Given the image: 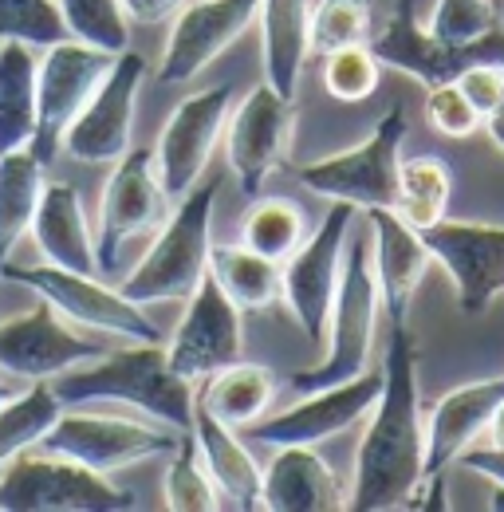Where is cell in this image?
<instances>
[{
  "label": "cell",
  "instance_id": "cell-44",
  "mask_svg": "<svg viewBox=\"0 0 504 512\" xmlns=\"http://www.w3.org/2000/svg\"><path fill=\"white\" fill-rule=\"evenodd\" d=\"M485 127H489V138L497 142V150L504 154V87H501V103H497V111L485 119Z\"/></svg>",
  "mask_w": 504,
  "mask_h": 512
},
{
  "label": "cell",
  "instance_id": "cell-39",
  "mask_svg": "<svg viewBox=\"0 0 504 512\" xmlns=\"http://www.w3.org/2000/svg\"><path fill=\"white\" fill-rule=\"evenodd\" d=\"M67 36L56 0H0V40H24L48 48Z\"/></svg>",
  "mask_w": 504,
  "mask_h": 512
},
{
  "label": "cell",
  "instance_id": "cell-18",
  "mask_svg": "<svg viewBox=\"0 0 504 512\" xmlns=\"http://www.w3.org/2000/svg\"><path fill=\"white\" fill-rule=\"evenodd\" d=\"M256 8H260V0H193V4H182L174 24H170L166 48H162L158 83L182 87L189 79H197L233 40H241L256 24Z\"/></svg>",
  "mask_w": 504,
  "mask_h": 512
},
{
  "label": "cell",
  "instance_id": "cell-31",
  "mask_svg": "<svg viewBox=\"0 0 504 512\" xmlns=\"http://www.w3.org/2000/svg\"><path fill=\"white\" fill-rule=\"evenodd\" d=\"M426 32L445 48H477L504 64V16L493 0H438Z\"/></svg>",
  "mask_w": 504,
  "mask_h": 512
},
{
  "label": "cell",
  "instance_id": "cell-37",
  "mask_svg": "<svg viewBox=\"0 0 504 512\" xmlns=\"http://www.w3.org/2000/svg\"><path fill=\"white\" fill-rule=\"evenodd\" d=\"M375 32L371 0H319L312 8V52L327 56L335 48L367 44Z\"/></svg>",
  "mask_w": 504,
  "mask_h": 512
},
{
  "label": "cell",
  "instance_id": "cell-12",
  "mask_svg": "<svg viewBox=\"0 0 504 512\" xmlns=\"http://www.w3.org/2000/svg\"><path fill=\"white\" fill-rule=\"evenodd\" d=\"M146 83V60L138 52H119L115 67L103 75L95 95L83 103V111L63 130L60 150L67 158L87 162V166H115L130 150L134 134V103Z\"/></svg>",
  "mask_w": 504,
  "mask_h": 512
},
{
  "label": "cell",
  "instance_id": "cell-6",
  "mask_svg": "<svg viewBox=\"0 0 504 512\" xmlns=\"http://www.w3.org/2000/svg\"><path fill=\"white\" fill-rule=\"evenodd\" d=\"M406 107L394 103L375 134L343 154L319 158L300 166V182L327 201H347L359 213L367 209H394L398 205V178H402V146H406Z\"/></svg>",
  "mask_w": 504,
  "mask_h": 512
},
{
  "label": "cell",
  "instance_id": "cell-26",
  "mask_svg": "<svg viewBox=\"0 0 504 512\" xmlns=\"http://www.w3.org/2000/svg\"><path fill=\"white\" fill-rule=\"evenodd\" d=\"M32 241L40 260L60 264L71 272H99L95 264V233L83 217V197L67 182H44L36 217H32Z\"/></svg>",
  "mask_w": 504,
  "mask_h": 512
},
{
  "label": "cell",
  "instance_id": "cell-35",
  "mask_svg": "<svg viewBox=\"0 0 504 512\" xmlns=\"http://www.w3.org/2000/svg\"><path fill=\"white\" fill-rule=\"evenodd\" d=\"M162 493H166V509L170 512H217L221 509V493L201 461V449L193 430H178V446L170 449L166 461V477H162Z\"/></svg>",
  "mask_w": 504,
  "mask_h": 512
},
{
  "label": "cell",
  "instance_id": "cell-11",
  "mask_svg": "<svg viewBox=\"0 0 504 512\" xmlns=\"http://www.w3.org/2000/svg\"><path fill=\"white\" fill-rule=\"evenodd\" d=\"M115 52L83 44L75 36H63L44 48L40 67H36V95H40V127L32 138V150L40 154L44 166L56 162L63 130L83 111V103L95 95L103 75L115 67Z\"/></svg>",
  "mask_w": 504,
  "mask_h": 512
},
{
  "label": "cell",
  "instance_id": "cell-45",
  "mask_svg": "<svg viewBox=\"0 0 504 512\" xmlns=\"http://www.w3.org/2000/svg\"><path fill=\"white\" fill-rule=\"evenodd\" d=\"M485 434H489V446L504 449V398H501V406L493 410V418H489V426H485Z\"/></svg>",
  "mask_w": 504,
  "mask_h": 512
},
{
  "label": "cell",
  "instance_id": "cell-42",
  "mask_svg": "<svg viewBox=\"0 0 504 512\" xmlns=\"http://www.w3.org/2000/svg\"><path fill=\"white\" fill-rule=\"evenodd\" d=\"M453 465H461L465 473H477V477H489L493 485H504V449L497 446H469Z\"/></svg>",
  "mask_w": 504,
  "mask_h": 512
},
{
  "label": "cell",
  "instance_id": "cell-46",
  "mask_svg": "<svg viewBox=\"0 0 504 512\" xmlns=\"http://www.w3.org/2000/svg\"><path fill=\"white\" fill-rule=\"evenodd\" d=\"M24 379H16V375H8V371H0V406L8 402V398H16L20 390H24Z\"/></svg>",
  "mask_w": 504,
  "mask_h": 512
},
{
  "label": "cell",
  "instance_id": "cell-41",
  "mask_svg": "<svg viewBox=\"0 0 504 512\" xmlns=\"http://www.w3.org/2000/svg\"><path fill=\"white\" fill-rule=\"evenodd\" d=\"M453 83L465 91V99L477 107V115L489 119V115L497 111V103H501L504 64H469L465 71H457Z\"/></svg>",
  "mask_w": 504,
  "mask_h": 512
},
{
  "label": "cell",
  "instance_id": "cell-29",
  "mask_svg": "<svg viewBox=\"0 0 504 512\" xmlns=\"http://www.w3.org/2000/svg\"><path fill=\"white\" fill-rule=\"evenodd\" d=\"M48 182V166L32 146L0 154V280L16 245L32 233V217Z\"/></svg>",
  "mask_w": 504,
  "mask_h": 512
},
{
  "label": "cell",
  "instance_id": "cell-17",
  "mask_svg": "<svg viewBox=\"0 0 504 512\" xmlns=\"http://www.w3.org/2000/svg\"><path fill=\"white\" fill-rule=\"evenodd\" d=\"M111 343L87 339L75 331V323H67L48 304L40 300L28 316L0 323V371L24 379V383H40V379H56L63 371L91 363L99 355H107Z\"/></svg>",
  "mask_w": 504,
  "mask_h": 512
},
{
  "label": "cell",
  "instance_id": "cell-9",
  "mask_svg": "<svg viewBox=\"0 0 504 512\" xmlns=\"http://www.w3.org/2000/svg\"><path fill=\"white\" fill-rule=\"evenodd\" d=\"M359 209L347 201H331L323 213L319 229L304 237V245L280 264V300L292 308V320L312 339L315 347L327 335L339 272H343V253H347V233L355 225Z\"/></svg>",
  "mask_w": 504,
  "mask_h": 512
},
{
  "label": "cell",
  "instance_id": "cell-30",
  "mask_svg": "<svg viewBox=\"0 0 504 512\" xmlns=\"http://www.w3.org/2000/svg\"><path fill=\"white\" fill-rule=\"evenodd\" d=\"M209 272L241 312H264L280 304V264L252 253L249 245H213Z\"/></svg>",
  "mask_w": 504,
  "mask_h": 512
},
{
  "label": "cell",
  "instance_id": "cell-14",
  "mask_svg": "<svg viewBox=\"0 0 504 512\" xmlns=\"http://www.w3.org/2000/svg\"><path fill=\"white\" fill-rule=\"evenodd\" d=\"M182 304H186V312H182L174 339L166 343V359L182 379L197 386L213 371L241 359L245 327H241V308L221 292V284L213 280L209 268Z\"/></svg>",
  "mask_w": 504,
  "mask_h": 512
},
{
  "label": "cell",
  "instance_id": "cell-21",
  "mask_svg": "<svg viewBox=\"0 0 504 512\" xmlns=\"http://www.w3.org/2000/svg\"><path fill=\"white\" fill-rule=\"evenodd\" d=\"M371 221V260L382 308L390 323H410L414 292L430 268V249L422 241V229L402 221L394 209H367Z\"/></svg>",
  "mask_w": 504,
  "mask_h": 512
},
{
  "label": "cell",
  "instance_id": "cell-20",
  "mask_svg": "<svg viewBox=\"0 0 504 512\" xmlns=\"http://www.w3.org/2000/svg\"><path fill=\"white\" fill-rule=\"evenodd\" d=\"M367 48L375 52V60L390 71L410 75L414 83H422L426 91L457 79V71H465L469 64H497L489 52L477 48H445L438 44L422 20H418V0H394L386 24L371 32Z\"/></svg>",
  "mask_w": 504,
  "mask_h": 512
},
{
  "label": "cell",
  "instance_id": "cell-40",
  "mask_svg": "<svg viewBox=\"0 0 504 512\" xmlns=\"http://www.w3.org/2000/svg\"><path fill=\"white\" fill-rule=\"evenodd\" d=\"M426 119L445 138H469V134H477L485 127V119L477 115V107L465 99V91L453 79L426 91Z\"/></svg>",
  "mask_w": 504,
  "mask_h": 512
},
{
  "label": "cell",
  "instance_id": "cell-19",
  "mask_svg": "<svg viewBox=\"0 0 504 512\" xmlns=\"http://www.w3.org/2000/svg\"><path fill=\"white\" fill-rule=\"evenodd\" d=\"M292 142V99H284L276 87L260 83L241 99L237 111H229L225 123V150L229 170L237 174L241 193H264L268 178L280 170Z\"/></svg>",
  "mask_w": 504,
  "mask_h": 512
},
{
  "label": "cell",
  "instance_id": "cell-25",
  "mask_svg": "<svg viewBox=\"0 0 504 512\" xmlns=\"http://www.w3.org/2000/svg\"><path fill=\"white\" fill-rule=\"evenodd\" d=\"M193 438L201 449V461L217 485V493L241 512H260L264 509V465H256V457L249 453V446L237 438L233 426L217 422L197 398H193Z\"/></svg>",
  "mask_w": 504,
  "mask_h": 512
},
{
  "label": "cell",
  "instance_id": "cell-28",
  "mask_svg": "<svg viewBox=\"0 0 504 512\" xmlns=\"http://www.w3.org/2000/svg\"><path fill=\"white\" fill-rule=\"evenodd\" d=\"M197 402L217 422H225L233 430H249L252 422H260L268 414V406L276 402V379L268 367L237 359V363L213 371L209 379H201Z\"/></svg>",
  "mask_w": 504,
  "mask_h": 512
},
{
  "label": "cell",
  "instance_id": "cell-36",
  "mask_svg": "<svg viewBox=\"0 0 504 512\" xmlns=\"http://www.w3.org/2000/svg\"><path fill=\"white\" fill-rule=\"evenodd\" d=\"M56 4L67 24V36L107 48L115 56L130 48V16L123 12V0H56Z\"/></svg>",
  "mask_w": 504,
  "mask_h": 512
},
{
  "label": "cell",
  "instance_id": "cell-24",
  "mask_svg": "<svg viewBox=\"0 0 504 512\" xmlns=\"http://www.w3.org/2000/svg\"><path fill=\"white\" fill-rule=\"evenodd\" d=\"M260 60L264 83L296 103L300 75L312 56V4L308 0H260Z\"/></svg>",
  "mask_w": 504,
  "mask_h": 512
},
{
  "label": "cell",
  "instance_id": "cell-27",
  "mask_svg": "<svg viewBox=\"0 0 504 512\" xmlns=\"http://www.w3.org/2000/svg\"><path fill=\"white\" fill-rule=\"evenodd\" d=\"M40 56L24 40H0V154L32 146L40 127V95H36Z\"/></svg>",
  "mask_w": 504,
  "mask_h": 512
},
{
  "label": "cell",
  "instance_id": "cell-34",
  "mask_svg": "<svg viewBox=\"0 0 504 512\" xmlns=\"http://www.w3.org/2000/svg\"><path fill=\"white\" fill-rule=\"evenodd\" d=\"M449 193H453V170H449V162H441L438 154L402 158L398 205H394V213L402 221H410L414 229L438 225L441 217H445V209H449Z\"/></svg>",
  "mask_w": 504,
  "mask_h": 512
},
{
  "label": "cell",
  "instance_id": "cell-10",
  "mask_svg": "<svg viewBox=\"0 0 504 512\" xmlns=\"http://www.w3.org/2000/svg\"><path fill=\"white\" fill-rule=\"evenodd\" d=\"M178 446L174 426H150L119 414H87V410H67L56 418V426L40 438V449L60 453L67 461H79L95 473H119L126 465L150 461V457H170Z\"/></svg>",
  "mask_w": 504,
  "mask_h": 512
},
{
  "label": "cell",
  "instance_id": "cell-32",
  "mask_svg": "<svg viewBox=\"0 0 504 512\" xmlns=\"http://www.w3.org/2000/svg\"><path fill=\"white\" fill-rule=\"evenodd\" d=\"M304 237H308V221L292 197H280V193H256L252 197L249 217L241 225V245L284 264L304 245Z\"/></svg>",
  "mask_w": 504,
  "mask_h": 512
},
{
  "label": "cell",
  "instance_id": "cell-43",
  "mask_svg": "<svg viewBox=\"0 0 504 512\" xmlns=\"http://www.w3.org/2000/svg\"><path fill=\"white\" fill-rule=\"evenodd\" d=\"M186 0H123V12L138 24H158V20H170Z\"/></svg>",
  "mask_w": 504,
  "mask_h": 512
},
{
  "label": "cell",
  "instance_id": "cell-15",
  "mask_svg": "<svg viewBox=\"0 0 504 512\" xmlns=\"http://www.w3.org/2000/svg\"><path fill=\"white\" fill-rule=\"evenodd\" d=\"M229 111H233V87L229 83L193 91L170 111L166 127L158 134V146H154L158 178H162V190L170 201L186 197L205 178V166L217 150L221 130L229 123Z\"/></svg>",
  "mask_w": 504,
  "mask_h": 512
},
{
  "label": "cell",
  "instance_id": "cell-47",
  "mask_svg": "<svg viewBox=\"0 0 504 512\" xmlns=\"http://www.w3.org/2000/svg\"><path fill=\"white\" fill-rule=\"evenodd\" d=\"M489 509L504 512V485H493V497H489Z\"/></svg>",
  "mask_w": 504,
  "mask_h": 512
},
{
  "label": "cell",
  "instance_id": "cell-38",
  "mask_svg": "<svg viewBox=\"0 0 504 512\" xmlns=\"http://www.w3.org/2000/svg\"><path fill=\"white\" fill-rule=\"evenodd\" d=\"M378 75L382 64L367 44H351V48H335L323 56V91L339 103H363L378 91Z\"/></svg>",
  "mask_w": 504,
  "mask_h": 512
},
{
  "label": "cell",
  "instance_id": "cell-33",
  "mask_svg": "<svg viewBox=\"0 0 504 512\" xmlns=\"http://www.w3.org/2000/svg\"><path fill=\"white\" fill-rule=\"evenodd\" d=\"M60 414H63V402L48 379L28 383L16 398H8V402L0 406V469H4L16 453L40 446V438L56 426Z\"/></svg>",
  "mask_w": 504,
  "mask_h": 512
},
{
  "label": "cell",
  "instance_id": "cell-2",
  "mask_svg": "<svg viewBox=\"0 0 504 512\" xmlns=\"http://www.w3.org/2000/svg\"><path fill=\"white\" fill-rule=\"evenodd\" d=\"M52 390L60 394L63 406L79 402H123L154 422H166L174 430L193 426V398L197 390L189 379H182L170 359L166 343H130L115 347L91 363H79L52 379Z\"/></svg>",
  "mask_w": 504,
  "mask_h": 512
},
{
  "label": "cell",
  "instance_id": "cell-4",
  "mask_svg": "<svg viewBox=\"0 0 504 512\" xmlns=\"http://www.w3.org/2000/svg\"><path fill=\"white\" fill-rule=\"evenodd\" d=\"M378 280H375V260H371V241H355L343 253V272H339V288H335V304H331V320H327V351L323 359L292 371L288 386L296 394L308 390H323L343 379H355L359 371L371 367V347H375V327H378Z\"/></svg>",
  "mask_w": 504,
  "mask_h": 512
},
{
  "label": "cell",
  "instance_id": "cell-13",
  "mask_svg": "<svg viewBox=\"0 0 504 512\" xmlns=\"http://www.w3.org/2000/svg\"><path fill=\"white\" fill-rule=\"evenodd\" d=\"M430 260H438L453 280L461 312L485 316L504 296V225L457 221L441 217L438 225L422 229Z\"/></svg>",
  "mask_w": 504,
  "mask_h": 512
},
{
  "label": "cell",
  "instance_id": "cell-8",
  "mask_svg": "<svg viewBox=\"0 0 504 512\" xmlns=\"http://www.w3.org/2000/svg\"><path fill=\"white\" fill-rule=\"evenodd\" d=\"M170 217V197L162 190L154 150H126L111 166V178L99 193V221H95V264L99 276H115L123 264V249L162 229Z\"/></svg>",
  "mask_w": 504,
  "mask_h": 512
},
{
  "label": "cell",
  "instance_id": "cell-1",
  "mask_svg": "<svg viewBox=\"0 0 504 512\" xmlns=\"http://www.w3.org/2000/svg\"><path fill=\"white\" fill-rule=\"evenodd\" d=\"M367 418L371 422L355 449V477L347 489V509H402L426 477L418 343L410 335V323H394V335H390V347L382 359V390H378L375 410Z\"/></svg>",
  "mask_w": 504,
  "mask_h": 512
},
{
  "label": "cell",
  "instance_id": "cell-3",
  "mask_svg": "<svg viewBox=\"0 0 504 512\" xmlns=\"http://www.w3.org/2000/svg\"><path fill=\"white\" fill-rule=\"evenodd\" d=\"M217 193H221V182H197L186 197H178V205L162 221L150 253L142 256L134 264V272L119 284L126 300H134L138 308H150V304L186 300L193 292V284L209 268V249H213L209 233H213Z\"/></svg>",
  "mask_w": 504,
  "mask_h": 512
},
{
  "label": "cell",
  "instance_id": "cell-7",
  "mask_svg": "<svg viewBox=\"0 0 504 512\" xmlns=\"http://www.w3.org/2000/svg\"><path fill=\"white\" fill-rule=\"evenodd\" d=\"M4 276L40 300H48L67 323L111 335V339H130V343H158L162 331L146 320V312L126 300L123 288L99 280V272H71L60 264H4Z\"/></svg>",
  "mask_w": 504,
  "mask_h": 512
},
{
  "label": "cell",
  "instance_id": "cell-16",
  "mask_svg": "<svg viewBox=\"0 0 504 512\" xmlns=\"http://www.w3.org/2000/svg\"><path fill=\"white\" fill-rule=\"evenodd\" d=\"M382 390V367L378 371H359L355 379H343L323 390L300 394L296 406L280 410V414H264L260 422H252V438L260 446H319L343 430H351L355 422H363L378 402Z\"/></svg>",
  "mask_w": 504,
  "mask_h": 512
},
{
  "label": "cell",
  "instance_id": "cell-22",
  "mask_svg": "<svg viewBox=\"0 0 504 512\" xmlns=\"http://www.w3.org/2000/svg\"><path fill=\"white\" fill-rule=\"evenodd\" d=\"M504 398V375L493 379H477V383H465L457 390H445L434 410H430V422H426V477L430 473H445L465 449L473 446L493 410L501 406Z\"/></svg>",
  "mask_w": 504,
  "mask_h": 512
},
{
  "label": "cell",
  "instance_id": "cell-23",
  "mask_svg": "<svg viewBox=\"0 0 504 512\" xmlns=\"http://www.w3.org/2000/svg\"><path fill=\"white\" fill-rule=\"evenodd\" d=\"M264 509L268 512H339L347 489L339 473L315 453V446H276L264 465Z\"/></svg>",
  "mask_w": 504,
  "mask_h": 512
},
{
  "label": "cell",
  "instance_id": "cell-5",
  "mask_svg": "<svg viewBox=\"0 0 504 512\" xmlns=\"http://www.w3.org/2000/svg\"><path fill=\"white\" fill-rule=\"evenodd\" d=\"M142 501L107 473L32 446L0 469V512H134Z\"/></svg>",
  "mask_w": 504,
  "mask_h": 512
}]
</instances>
